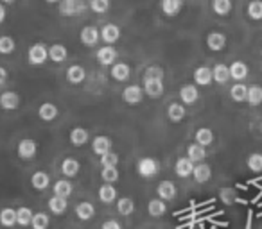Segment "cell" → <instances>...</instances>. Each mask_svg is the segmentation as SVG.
Segmentation results:
<instances>
[{
  "label": "cell",
  "mask_w": 262,
  "mask_h": 229,
  "mask_svg": "<svg viewBox=\"0 0 262 229\" xmlns=\"http://www.w3.org/2000/svg\"><path fill=\"white\" fill-rule=\"evenodd\" d=\"M90 8V0H59V13L63 16L81 15Z\"/></svg>",
  "instance_id": "1"
},
{
  "label": "cell",
  "mask_w": 262,
  "mask_h": 229,
  "mask_svg": "<svg viewBox=\"0 0 262 229\" xmlns=\"http://www.w3.org/2000/svg\"><path fill=\"white\" fill-rule=\"evenodd\" d=\"M160 170V163H158L155 158H142V160L137 163V172H139L140 177L151 179L158 174Z\"/></svg>",
  "instance_id": "2"
},
{
  "label": "cell",
  "mask_w": 262,
  "mask_h": 229,
  "mask_svg": "<svg viewBox=\"0 0 262 229\" xmlns=\"http://www.w3.org/2000/svg\"><path fill=\"white\" fill-rule=\"evenodd\" d=\"M27 56H29V63H31V65H33V66H40V65H43V63L49 59V48L45 47L43 43H34L33 47L29 48Z\"/></svg>",
  "instance_id": "3"
},
{
  "label": "cell",
  "mask_w": 262,
  "mask_h": 229,
  "mask_svg": "<svg viewBox=\"0 0 262 229\" xmlns=\"http://www.w3.org/2000/svg\"><path fill=\"white\" fill-rule=\"evenodd\" d=\"M36 152H38V145L34 140H31V138L20 140L18 149H16V154H18L20 160H24V161L33 160V158L36 156Z\"/></svg>",
  "instance_id": "4"
},
{
  "label": "cell",
  "mask_w": 262,
  "mask_h": 229,
  "mask_svg": "<svg viewBox=\"0 0 262 229\" xmlns=\"http://www.w3.org/2000/svg\"><path fill=\"white\" fill-rule=\"evenodd\" d=\"M144 98V88L137 86V84H131V86H126L122 91V100L129 106H137L140 104Z\"/></svg>",
  "instance_id": "5"
},
{
  "label": "cell",
  "mask_w": 262,
  "mask_h": 229,
  "mask_svg": "<svg viewBox=\"0 0 262 229\" xmlns=\"http://www.w3.org/2000/svg\"><path fill=\"white\" fill-rule=\"evenodd\" d=\"M119 58V52L113 45H104L97 50V63L101 66H112Z\"/></svg>",
  "instance_id": "6"
},
{
  "label": "cell",
  "mask_w": 262,
  "mask_h": 229,
  "mask_svg": "<svg viewBox=\"0 0 262 229\" xmlns=\"http://www.w3.org/2000/svg\"><path fill=\"white\" fill-rule=\"evenodd\" d=\"M79 40H81V43H83L84 47H95V45L99 43V40H101V33H99L97 27L86 26V27H83V29H81Z\"/></svg>",
  "instance_id": "7"
},
{
  "label": "cell",
  "mask_w": 262,
  "mask_h": 229,
  "mask_svg": "<svg viewBox=\"0 0 262 229\" xmlns=\"http://www.w3.org/2000/svg\"><path fill=\"white\" fill-rule=\"evenodd\" d=\"M99 33H101V40L104 41L106 45H113V43H117L120 38V27L115 26V23H106V26H102L101 29H99Z\"/></svg>",
  "instance_id": "8"
},
{
  "label": "cell",
  "mask_w": 262,
  "mask_h": 229,
  "mask_svg": "<svg viewBox=\"0 0 262 229\" xmlns=\"http://www.w3.org/2000/svg\"><path fill=\"white\" fill-rule=\"evenodd\" d=\"M144 93L151 98H158L164 95V79H144Z\"/></svg>",
  "instance_id": "9"
},
{
  "label": "cell",
  "mask_w": 262,
  "mask_h": 229,
  "mask_svg": "<svg viewBox=\"0 0 262 229\" xmlns=\"http://www.w3.org/2000/svg\"><path fill=\"white\" fill-rule=\"evenodd\" d=\"M198 98H200V90H198V86H194V84H183V86L180 88V100H182L183 104L192 106L198 102Z\"/></svg>",
  "instance_id": "10"
},
{
  "label": "cell",
  "mask_w": 262,
  "mask_h": 229,
  "mask_svg": "<svg viewBox=\"0 0 262 229\" xmlns=\"http://www.w3.org/2000/svg\"><path fill=\"white\" fill-rule=\"evenodd\" d=\"M157 193L160 199L172 200V199H176V195H178V188H176V185L172 181L165 179V181H160V185L157 186Z\"/></svg>",
  "instance_id": "11"
},
{
  "label": "cell",
  "mask_w": 262,
  "mask_h": 229,
  "mask_svg": "<svg viewBox=\"0 0 262 229\" xmlns=\"http://www.w3.org/2000/svg\"><path fill=\"white\" fill-rule=\"evenodd\" d=\"M20 106V95L16 91H4L0 95V108L6 109V111H13V109H18Z\"/></svg>",
  "instance_id": "12"
},
{
  "label": "cell",
  "mask_w": 262,
  "mask_h": 229,
  "mask_svg": "<svg viewBox=\"0 0 262 229\" xmlns=\"http://www.w3.org/2000/svg\"><path fill=\"white\" fill-rule=\"evenodd\" d=\"M194 165H196V163H194L192 160H189V158H180V160L176 161V165H174L176 175H178V177H182V179H185V177H189V175H192Z\"/></svg>",
  "instance_id": "13"
},
{
  "label": "cell",
  "mask_w": 262,
  "mask_h": 229,
  "mask_svg": "<svg viewBox=\"0 0 262 229\" xmlns=\"http://www.w3.org/2000/svg\"><path fill=\"white\" fill-rule=\"evenodd\" d=\"M86 79V70L81 65H72L67 68V81L70 84H81Z\"/></svg>",
  "instance_id": "14"
},
{
  "label": "cell",
  "mask_w": 262,
  "mask_h": 229,
  "mask_svg": "<svg viewBox=\"0 0 262 229\" xmlns=\"http://www.w3.org/2000/svg\"><path fill=\"white\" fill-rule=\"evenodd\" d=\"M192 177L196 179V183H207V181H210V177H212V168H210V165H207L205 161H200V163H196V165H194Z\"/></svg>",
  "instance_id": "15"
},
{
  "label": "cell",
  "mask_w": 262,
  "mask_h": 229,
  "mask_svg": "<svg viewBox=\"0 0 262 229\" xmlns=\"http://www.w3.org/2000/svg\"><path fill=\"white\" fill-rule=\"evenodd\" d=\"M214 81V75H212V68L208 66H198L194 70V83L198 86H208V84Z\"/></svg>",
  "instance_id": "16"
},
{
  "label": "cell",
  "mask_w": 262,
  "mask_h": 229,
  "mask_svg": "<svg viewBox=\"0 0 262 229\" xmlns=\"http://www.w3.org/2000/svg\"><path fill=\"white\" fill-rule=\"evenodd\" d=\"M207 47L212 52H221L226 47V36L223 33H210L207 36Z\"/></svg>",
  "instance_id": "17"
},
{
  "label": "cell",
  "mask_w": 262,
  "mask_h": 229,
  "mask_svg": "<svg viewBox=\"0 0 262 229\" xmlns=\"http://www.w3.org/2000/svg\"><path fill=\"white\" fill-rule=\"evenodd\" d=\"M112 77L115 81H119V83H122V81H127L131 75V68L127 63H113L112 65Z\"/></svg>",
  "instance_id": "18"
},
{
  "label": "cell",
  "mask_w": 262,
  "mask_h": 229,
  "mask_svg": "<svg viewBox=\"0 0 262 229\" xmlns=\"http://www.w3.org/2000/svg\"><path fill=\"white\" fill-rule=\"evenodd\" d=\"M69 58V50H67L65 45L61 43H54L49 47V59L54 63H63Z\"/></svg>",
  "instance_id": "19"
},
{
  "label": "cell",
  "mask_w": 262,
  "mask_h": 229,
  "mask_svg": "<svg viewBox=\"0 0 262 229\" xmlns=\"http://www.w3.org/2000/svg\"><path fill=\"white\" fill-rule=\"evenodd\" d=\"M162 13L167 16H176L183 9V0H162L160 2Z\"/></svg>",
  "instance_id": "20"
},
{
  "label": "cell",
  "mask_w": 262,
  "mask_h": 229,
  "mask_svg": "<svg viewBox=\"0 0 262 229\" xmlns=\"http://www.w3.org/2000/svg\"><path fill=\"white\" fill-rule=\"evenodd\" d=\"M58 106L52 104V102H45V104L40 106L38 109V117L41 118L43 122H52L56 117H58Z\"/></svg>",
  "instance_id": "21"
},
{
  "label": "cell",
  "mask_w": 262,
  "mask_h": 229,
  "mask_svg": "<svg viewBox=\"0 0 262 229\" xmlns=\"http://www.w3.org/2000/svg\"><path fill=\"white\" fill-rule=\"evenodd\" d=\"M228 68H230V77L235 81L246 79L248 73H250V68H248V65L244 61H233Z\"/></svg>",
  "instance_id": "22"
},
{
  "label": "cell",
  "mask_w": 262,
  "mask_h": 229,
  "mask_svg": "<svg viewBox=\"0 0 262 229\" xmlns=\"http://www.w3.org/2000/svg\"><path fill=\"white\" fill-rule=\"evenodd\" d=\"M187 158L189 160H192L194 163H200V161H205V158H207V150H205V145H201V143H190L189 147H187Z\"/></svg>",
  "instance_id": "23"
},
{
  "label": "cell",
  "mask_w": 262,
  "mask_h": 229,
  "mask_svg": "<svg viewBox=\"0 0 262 229\" xmlns=\"http://www.w3.org/2000/svg\"><path fill=\"white\" fill-rule=\"evenodd\" d=\"M79 168H81L79 161L74 160V158H65V160L61 161V172H63V175L69 179L76 177V175L79 174Z\"/></svg>",
  "instance_id": "24"
},
{
  "label": "cell",
  "mask_w": 262,
  "mask_h": 229,
  "mask_svg": "<svg viewBox=\"0 0 262 229\" xmlns=\"http://www.w3.org/2000/svg\"><path fill=\"white\" fill-rule=\"evenodd\" d=\"M92 149H94V152L97 154V156H102L104 152H108V150H112V140L108 138V136H95L94 142H92Z\"/></svg>",
  "instance_id": "25"
},
{
  "label": "cell",
  "mask_w": 262,
  "mask_h": 229,
  "mask_svg": "<svg viewBox=\"0 0 262 229\" xmlns=\"http://www.w3.org/2000/svg\"><path fill=\"white\" fill-rule=\"evenodd\" d=\"M52 192H54V195H59V197H65V199H69V197L72 195V192H74V186H72V183L69 181V177L59 179V181H56L54 186H52Z\"/></svg>",
  "instance_id": "26"
},
{
  "label": "cell",
  "mask_w": 262,
  "mask_h": 229,
  "mask_svg": "<svg viewBox=\"0 0 262 229\" xmlns=\"http://www.w3.org/2000/svg\"><path fill=\"white\" fill-rule=\"evenodd\" d=\"M69 208V200L65 197H59V195H52L49 199V210L52 211L54 215H63Z\"/></svg>",
  "instance_id": "27"
},
{
  "label": "cell",
  "mask_w": 262,
  "mask_h": 229,
  "mask_svg": "<svg viewBox=\"0 0 262 229\" xmlns=\"http://www.w3.org/2000/svg\"><path fill=\"white\" fill-rule=\"evenodd\" d=\"M31 185H33L34 190H47L49 185H51V177H49L47 172L38 170V172H34L33 177H31Z\"/></svg>",
  "instance_id": "28"
},
{
  "label": "cell",
  "mask_w": 262,
  "mask_h": 229,
  "mask_svg": "<svg viewBox=\"0 0 262 229\" xmlns=\"http://www.w3.org/2000/svg\"><path fill=\"white\" fill-rule=\"evenodd\" d=\"M187 111H185V106L183 104H178V102H172L171 106H169L167 109V117L171 122H174V124H178V122H182L183 118H185Z\"/></svg>",
  "instance_id": "29"
},
{
  "label": "cell",
  "mask_w": 262,
  "mask_h": 229,
  "mask_svg": "<svg viewBox=\"0 0 262 229\" xmlns=\"http://www.w3.org/2000/svg\"><path fill=\"white\" fill-rule=\"evenodd\" d=\"M165 211H167V204L160 197L158 199H151L149 204H147V213L151 217H162V215H165Z\"/></svg>",
  "instance_id": "30"
},
{
  "label": "cell",
  "mask_w": 262,
  "mask_h": 229,
  "mask_svg": "<svg viewBox=\"0 0 262 229\" xmlns=\"http://www.w3.org/2000/svg\"><path fill=\"white\" fill-rule=\"evenodd\" d=\"M99 199L104 204H112L117 199V190L115 186H112V183H104V185L99 188Z\"/></svg>",
  "instance_id": "31"
},
{
  "label": "cell",
  "mask_w": 262,
  "mask_h": 229,
  "mask_svg": "<svg viewBox=\"0 0 262 229\" xmlns=\"http://www.w3.org/2000/svg\"><path fill=\"white\" fill-rule=\"evenodd\" d=\"M246 102L251 106V108L260 106L262 104V86H258V84H251V86H248Z\"/></svg>",
  "instance_id": "32"
},
{
  "label": "cell",
  "mask_w": 262,
  "mask_h": 229,
  "mask_svg": "<svg viewBox=\"0 0 262 229\" xmlns=\"http://www.w3.org/2000/svg\"><path fill=\"white\" fill-rule=\"evenodd\" d=\"M76 215L79 220H90V218H94L95 215V208L92 202H79L76 206Z\"/></svg>",
  "instance_id": "33"
},
{
  "label": "cell",
  "mask_w": 262,
  "mask_h": 229,
  "mask_svg": "<svg viewBox=\"0 0 262 229\" xmlns=\"http://www.w3.org/2000/svg\"><path fill=\"white\" fill-rule=\"evenodd\" d=\"M232 0H212V11L219 16H228L232 13Z\"/></svg>",
  "instance_id": "34"
},
{
  "label": "cell",
  "mask_w": 262,
  "mask_h": 229,
  "mask_svg": "<svg viewBox=\"0 0 262 229\" xmlns=\"http://www.w3.org/2000/svg\"><path fill=\"white\" fill-rule=\"evenodd\" d=\"M212 75H214V81L219 84H225L230 81V68L223 63H217V65L212 68Z\"/></svg>",
  "instance_id": "35"
},
{
  "label": "cell",
  "mask_w": 262,
  "mask_h": 229,
  "mask_svg": "<svg viewBox=\"0 0 262 229\" xmlns=\"http://www.w3.org/2000/svg\"><path fill=\"white\" fill-rule=\"evenodd\" d=\"M88 142V131L83 128H74L70 131V143L74 147H83Z\"/></svg>",
  "instance_id": "36"
},
{
  "label": "cell",
  "mask_w": 262,
  "mask_h": 229,
  "mask_svg": "<svg viewBox=\"0 0 262 229\" xmlns=\"http://www.w3.org/2000/svg\"><path fill=\"white\" fill-rule=\"evenodd\" d=\"M117 211H119V215H122V217H129V215L135 211V202H133L129 197H120V199L117 200Z\"/></svg>",
  "instance_id": "37"
},
{
  "label": "cell",
  "mask_w": 262,
  "mask_h": 229,
  "mask_svg": "<svg viewBox=\"0 0 262 229\" xmlns=\"http://www.w3.org/2000/svg\"><path fill=\"white\" fill-rule=\"evenodd\" d=\"M246 95H248V88H246V84H243L241 81L230 88V97H232V100L246 102Z\"/></svg>",
  "instance_id": "38"
},
{
  "label": "cell",
  "mask_w": 262,
  "mask_h": 229,
  "mask_svg": "<svg viewBox=\"0 0 262 229\" xmlns=\"http://www.w3.org/2000/svg\"><path fill=\"white\" fill-rule=\"evenodd\" d=\"M0 224L4 227H13L16 224V210L13 208H4L0 211Z\"/></svg>",
  "instance_id": "39"
},
{
  "label": "cell",
  "mask_w": 262,
  "mask_h": 229,
  "mask_svg": "<svg viewBox=\"0 0 262 229\" xmlns=\"http://www.w3.org/2000/svg\"><path fill=\"white\" fill-rule=\"evenodd\" d=\"M246 15L251 20H262V0H250V4L246 8Z\"/></svg>",
  "instance_id": "40"
},
{
  "label": "cell",
  "mask_w": 262,
  "mask_h": 229,
  "mask_svg": "<svg viewBox=\"0 0 262 229\" xmlns=\"http://www.w3.org/2000/svg\"><path fill=\"white\" fill-rule=\"evenodd\" d=\"M196 142L201 143V145L208 147L214 143V133H212V129L208 128H201L196 131Z\"/></svg>",
  "instance_id": "41"
},
{
  "label": "cell",
  "mask_w": 262,
  "mask_h": 229,
  "mask_svg": "<svg viewBox=\"0 0 262 229\" xmlns=\"http://www.w3.org/2000/svg\"><path fill=\"white\" fill-rule=\"evenodd\" d=\"M33 210L27 206H22L16 210V224L18 225H29L33 222Z\"/></svg>",
  "instance_id": "42"
},
{
  "label": "cell",
  "mask_w": 262,
  "mask_h": 229,
  "mask_svg": "<svg viewBox=\"0 0 262 229\" xmlns=\"http://www.w3.org/2000/svg\"><path fill=\"white\" fill-rule=\"evenodd\" d=\"M119 177H120V174H119V168L117 167H102V172H101V179L104 183H117L119 181Z\"/></svg>",
  "instance_id": "43"
},
{
  "label": "cell",
  "mask_w": 262,
  "mask_h": 229,
  "mask_svg": "<svg viewBox=\"0 0 262 229\" xmlns=\"http://www.w3.org/2000/svg\"><path fill=\"white\" fill-rule=\"evenodd\" d=\"M16 48V41L11 36H0V54H13Z\"/></svg>",
  "instance_id": "44"
},
{
  "label": "cell",
  "mask_w": 262,
  "mask_h": 229,
  "mask_svg": "<svg viewBox=\"0 0 262 229\" xmlns=\"http://www.w3.org/2000/svg\"><path fill=\"white\" fill-rule=\"evenodd\" d=\"M49 224H51V220H49V215L47 213L40 211V213H34L33 215V222H31V225H33L34 229H47Z\"/></svg>",
  "instance_id": "45"
},
{
  "label": "cell",
  "mask_w": 262,
  "mask_h": 229,
  "mask_svg": "<svg viewBox=\"0 0 262 229\" xmlns=\"http://www.w3.org/2000/svg\"><path fill=\"white\" fill-rule=\"evenodd\" d=\"M246 165L251 172H262V154L260 152H251L250 156H248Z\"/></svg>",
  "instance_id": "46"
},
{
  "label": "cell",
  "mask_w": 262,
  "mask_h": 229,
  "mask_svg": "<svg viewBox=\"0 0 262 229\" xmlns=\"http://www.w3.org/2000/svg\"><path fill=\"white\" fill-rule=\"evenodd\" d=\"M117 165H119V154L117 152L108 150L101 156V167H117Z\"/></svg>",
  "instance_id": "47"
},
{
  "label": "cell",
  "mask_w": 262,
  "mask_h": 229,
  "mask_svg": "<svg viewBox=\"0 0 262 229\" xmlns=\"http://www.w3.org/2000/svg\"><path fill=\"white\" fill-rule=\"evenodd\" d=\"M90 9L97 15H104L110 9V0H90Z\"/></svg>",
  "instance_id": "48"
},
{
  "label": "cell",
  "mask_w": 262,
  "mask_h": 229,
  "mask_svg": "<svg viewBox=\"0 0 262 229\" xmlns=\"http://www.w3.org/2000/svg\"><path fill=\"white\" fill-rule=\"evenodd\" d=\"M164 68L162 66H147L144 70V79H164Z\"/></svg>",
  "instance_id": "49"
},
{
  "label": "cell",
  "mask_w": 262,
  "mask_h": 229,
  "mask_svg": "<svg viewBox=\"0 0 262 229\" xmlns=\"http://www.w3.org/2000/svg\"><path fill=\"white\" fill-rule=\"evenodd\" d=\"M102 229H120V224L117 220H106L102 224Z\"/></svg>",
  "instance_id": "50"
},
{
  "label": "cell",
  "mask_w": 262,
  "mask_h": 229,
  "mask_svg": "<svg viewBox=\"0 0 262 229\" xmlns=\"http://www.w3.org/2000/svg\"><path fill=\"white\" fill-rule=\"evenodd\" d=\"M6 81H8V70L4 66H0V86L6 84Z\"/></svg>",
  "instance_id": "51"
},
{
  "label": "cell",
  "mask_w": 262,
  "mask_h": 229,
  "mask_svg": "<svg viewBox=\"0 0 262 229\" xmlns=\"http://www.w3.org/2000/svg\"><path fill=\"white\" fill-rule=\"evenodd\" d=\"M6 15H8V13H6V8L2 4H0V23H2L6 20Z\"/></svg>",
  "instance_id": "52"
},
{
  "label": "cell",
  "mask_w": 262,
  "mask_h": 229,
  "mask_svg": "<svg viewBox=\"0 0 262 229\" xmlns=\"http://www.w3.org/2000/svg\"><path fill=\"white\" fill-rule=\"evenodd\" d=\"M47 4H56V2H59V0H45Z\"/></svg>",
  "instance_id": "53"
},
{
  "label": "cell",
  "mask_w": 262,
  "mask_h": 229,
  "mask_svg": "<svg viewBox=\"0 0 262 229\" xmlns=\"http://www.w3.org/2000/svg\"><path fill=\"white\" fill-rule=\"evenodd\" d=\"M2 2H6V4H13L15 0H2Z\"/></svg>",
  "instance_id": "54"
},
{
  "label": "cell",
  "mask_w": 262,
  "mask_h": 229,
  "mask_svg": "<svg viewBox=\"0 0 262 229\" xmlns=\"http://www.w3.org/2000/svg\"><path fill=\"white\" fill-rule=\"evenodd\" d=\"M260 56H262V50H260Z\"/></svg>",
  "instance_id": "55"
}]
</instances>
